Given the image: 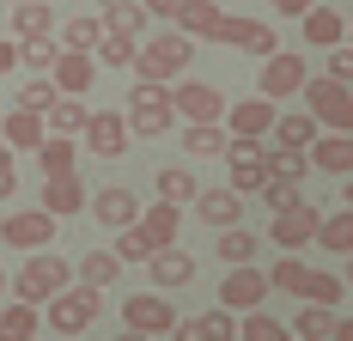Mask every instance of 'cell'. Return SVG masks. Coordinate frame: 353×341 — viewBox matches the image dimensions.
I'll use <instances>...</instances> for the list:
<instances>
[{"instance_id": "cell-53", "label": "cell", "mask_w": 353, "mask_h": 341, "mask_svg": "<svg viewBox=\"0 0 353 341\" xmlns=\"http://www.w3.org/2000/svg\"><path fill=\"white\" fill-rule=\"evenodd\" d=\"M146 12H165V19H176V6H183V0H141Z\"/></svg>"}, {"instance_id": "cell-27", "label": "cell", "mask_w": 353, "mask_h": 341, "mask_svg": "<svg viewBox=\"0 0 353 341\" xmlns=\"http://www.w3.org/2000/svg\"><path fill=\"white\" fill-rule=\"evenodd\" d=\"M311 165L329 170V177H353V135H317Z\"/></svg>"}, {"instance_id": "cell-15", "label": "cell", "mask_w": 353, "mask_h": 341, "mask_svg": "<svg viewBox=\"0 0 353 341\" xmlns=\"http://www.w3.org/2000/svg\"><path fill=\"white\" fill-rule=\"evenodd\" d=\"M85 146H92L98 159H122V153H128V116H122V110H92V116H85Z\"/></svg>"}, {"instance_id": "cell-18", "label": "cell", "mask_w": 353, "mask_h": 341, "mask_svg": "<svg viewBox=\"0 0 353 341\" xmlns=\"http://www.w3.org/2000/svg\"><path fill=\"white\" fill-rule=\"evenodd\" d=\"M146 274H152V293H176V286L195 280V256H189L183 244H171V250H159V256L146 262Z\"/></svg>"}, {"instance_id": "cell-31", "label": "cell", "mask_w": 353, "mask_h": 341, "mask_svg": "<svg viewBox=\"0 0 353 341\" xmlns=\"http://www.w3.org/2000/svg\"><path fill=\"white\" fill-rule=\"evenodd\" d=\"M256 256H262V238L256 232H244V226L219 232V262L225 269H256Z\"/></svg>"}, {"instance_id": "cell-61", "label": "cell", "mask_w": 353, "mask_h": 341, "mask_svg": "<svg viewBox=\"0 0 353 341\" xmlns=\"http://www.w3.org/2000/svg\"><path fill=\"white\" fill-rule=\"evenodd\" d=\"M213 6H219V0H213Z\"/></svg>"}, {"instance_id": "cell-12", "label": "cell", "mask_w": 353, "mask_h": 341, "mask_svg": "<svg viewBox=\"0 0 353 341\" xmlns=\"http://www.w3.org/2000/svg\"><path fill=\"white\" fill-rule=\"evenodd\" d=\"M262 299H268V274L262 269H225V280H219V311L250 317V311H262Z\"/></svg>"}, {"instance_id": "cell-13", "label": "cell", "mask_w": 353, "mask_h": 341, "mask_svg": "<svg viewBox=\"0 0 353 341\" xmlns=\"http://www.w3.org/2000/svg\"><path fill=\"white\" fill-rule=\"evenodd\" d=\"M281 122V110L268 98H244V104H225V135L232 140H268Z\"/></svg>"}, {"instance_id": "cell-40", "label": "cell", "mask_w": 353, "mask_h": 341, "mask_svg": "<svg viewBox=\"0 0 353 341\" xmlns=\"http://www.w3.org/2000/svg\"><path fill=\"white\" fill-rule=\"evenodd\" d=\"M37 165H43V177H73L79 146H73V140H43V146H37Z\"/></svg>"}, {"instance_id": "cell-60", "label": "cell", "mask_w": 353, "mask_h": 341, "mask_svg": "<svg viewBox=\"0 0 353 341\" xmlns=\"http://www.w3.org/2000/svg\"><path fill=\"white\" fill-rule=\"evenodd\" d=\"M0 293H6V274H0Z\"/></svg>"}, {"instance_id": "cell-46", "label": "cell", "mask_w": 353, "mask_h": 341, "mask_svg": "<svg viewBox=\"0 0 353 341\" xmlns=\"http://www.w3.org/2000/svg\"><path fill=\"white\" fill-rule=\"evenodd\" d=\"M110 250H116V262H122V269H128V262H152V256H159V250H152V244L141 238V226L116 232V244H110Z\"/></svg>"}, {"instance_id": "cell-17", "label": "cell", "mask_w": 353, "mask_h": 341, "mask_svg": "<svg viewBox=\"0 0 353 341\" xmlns=\"http://www.w3.org/2000/svg\"><path fill=\"white\" fill-rule=\"evenodd\" d=\"M49 79H55V92H61V98H85V92H92V79H98V61H92V55H79V49H61V55H55V68H49Z\"/></svg>"}, {"instance_id": "cell-59", "label": "cell", "mask_w": 353, "mask_h": 341, "mask_svg": "<svg viewBox=\"0 0 353 341\" xmlns=\"http://www.w3.org/2000/svg\"><path fill=\"white\" fill-rule=\"evenodd\" d=\"M12 6H31V0H12Z\"/></svg>"}, {"instance_id": "cell-20", "label": "cell", "mask_w": 353, "mask_h": 341, "mask_svg": "<svg viewBox=\"0 0 353 341\" xmlns=\"http://www.w3.org/2000/svg\"><path fill=\"white\" fill-rule=\"evenodd\" d=\"M195 213L208 220L213 232H232V226H238V213H244V195H238V189H225V183H213V189L195 195Z\"/></svg>"}, {"instance_id": "cell-48", "label": "cell", "mask_w": 353, "mask_h": 341, "mask_svg": "<svg viewBox=\"0 0 353 341\" xmlns=\"http://www.w3.org/2000/svg\"><path fill=\"white\" fill-rule=\"evenodd\" d=\"M262 202H268V213H286V207H299V202H305V189H286V183H268V189H262Z\"/></svg>"}, {"instance_id": "cell-4", "label": "cell", "mask_w": 353, "mask_h": 341, "mask_svg": "<svg viewBox=\"0 0 353 341\" xmlns=\"http://www.w3.org/2000/svg\"><path fill=\"white\" fill-rule=\"evenodd\" d=\"M122 116H128V135H141V140H159V135L176 128V110H171V92L165 86H134Z\"/></svg>"}, {"instance_id": "cell-21", "label": "cell", "mask_w": 353, "mask_h": 341, "mask_svg": "<svg viewBox=\"0 0 353 341\" xmlns=\"http://www.w3.org/2000/svg\"><path fill=\"white\" fill-rule=\"evenodd\" d=\"M299 25H305V43H311V49H341V43H347V19H341L335 6H323V0L299 19Z\"/></svg>"}, {"instance_id": "cell-51", "label": "cell", "mask_w": 353, "mask_h": 341, "mask_svg": "<svg viewBox=\"0 0 353 341\" xmlns=\"http://www.w3.org/2000/svg\"><path fill=\"white\" fill-rule=\"evenodd\" d=\"M19 195V165H0V202Z\"/></svg>"}, {"instance_id": "cell-25", "label": "cell", "mask_w": 353, "mask_h": 341, "mask_svg": "<svg viewBox=\"0 0 353 341\" xmlns=\"http://www.w3.org/2000/svg\"><path fill=\"white\" fill-rule=\"evenodd\" d=\"M176 213H183V207L152 202V207H141V220H134V226H141V238L152 244V250H171V244H176Z\"/></svg>"}, {"instance_id": "cell-16", "label": "cell", "mask_w": 353, "mask_h": 341, "mask_svg": "<svg viewBox=\"0 0 353 341\" xmlns=\"http://www.w3.org/2000/svg\"><path fill=\"white\" fill-rule=\"evenodd\" d=\"M92 213H98V226H110V232H128V226L141 220V195L122 189V183H110V189L92 195Z\"/></svg>"}, {"instance_id": "cell-19", "label": "cell", "mask_w": 353, "mask_h": 341, "mask_svg": "<svg viewBox=\"0 0 353 341\" xmlns=\"http://www.w3.org/2000/svg\"><path fill=\"white\" fill-rule=\"evenodd\" d=\"M176 341H238V317L232 311H201V317H176Z\"/></svg>"}, {"instance_id": "cell-42", "label": "cell", "mask_w": 353, "mask_h": 341, "mask_svg": "<svg viewBox=\"0 0 353 341\" xmlns=\"http://www.w3.org/2000/svg\"><path fill=\"white\" fill-rule=\"evenodd\" d=\"M104 43V19H68L61 25V49H79V55H92Z\"/></svg>"}, {"instance_id": "cell-24", "label": "cell", "mask_w": 353, "mask_h": 341, "mask_svg": "<svg viewBox=\"0 0 353 341\" xmlns=\"http://www.w3.org/2000/svg\"><path fill=\"white\" fill-rule=\"evenodd\" d=\"M85 116H92V110H85L79 98H55L49 110H43V128H49V140H79L85 135Z\"/></svg>"}, {"instance_id": "cell-58", "label": "cell", "mask_w": 353, "mask_h": 341, "mask_svg": "<svg viewBox=\"0 0 353 341\" xmlns=\"http://www.w3.org/2000/svg\"><path fill=\"white\" fill-rule=\"evenodd\" d=\"M347 286H353V256H347Z\"/></svg>"}, {"instance_id": "cell-39", "label": "cell", "mask_w": 353, "mask_h": 341, "mask_svg": "<svg viewBox=\"0 0 353 341\" xmlns=\"http://www.w3.org/2000/svg\"><path fill=\"white\" fill-rule=\"evenodd\" d=\"M37 323H43L37 305H19V299L0 305V341H37Z\"/></svg>"}, {"instance_id": "cell-3", "label": "cell", "mask_w": 353, "mask_h": 341, "mask_svg": "<svg viewBox=\"0 0 353 341\" xmlns=\"http://www.w3.org/2000/svg\"><path fill=\"white\" fill-rule=\"evenodd\" d=\"M299 98H305V116L317 122L323 135H353V92L347 86H335V79L323 73V79H311Z\"/></svg>"}, {"instance_id": "cell-22", "label": "cell", "mask_w": 353, "mask_h": 341, "mask_svg": "<svg viewBox=\"0 0 353 341\" xmlns=\"http://www.w3.org/2000/svg\"><path fill=\"white\" fill-rule=\"evenodd\" d=\"M85 202H92V195H85V183H79V170H73V177H43V213L68 220V213H79Z\"/></svg>"}, {"instance_id": "cell-6", "label": "cell", "mask_w": 353, "mask_h": 341, "mask_svg": "<svg viewBox=\"0 0 353 341\" xmlns=\"http://www.w3.org/2000/svg\"><path fill=\"white\" fill-rule=\"evenodd\" d=\"M213 43L244 49V55H262V61H268V55H281V37H274V25H268V19H244V12H225Z\"/></svg>"}, {"instance_id": "cell-50", "label": "cell", "mask_w": 353, "mask_h": 341, "mask_svg": "<svg viewBox=\"0 0 353 341\" xmlns=\"http://www.w3.org/2000/svg\"><path fill=\"white\" fill-rule=\"evenodd\" d=\"M311 6H317V0H274V12H286V19H305Z\"/></svg>"}, {"instance_id": "cell-26", "label": "cell", "mask_w": 353, "mask_h": 341, "mask_svg": "<svg viewBox=\"0 0 353 341\" xmlns=\"http://www.w3.org/2000/svg\"><path fill=\"white\" fill-rule=\"evenodd\" d=\"M0 140H6V153H25V146H43L49 140V128H43V116H31V110H12L6 122H0Z\"/></svg>"}, {"instance_id": "cell-49", "label": "cell", "mask_w": 353, "mask_h": 341, "mask_svg": "<svg viewBox=\"0 0 353 341\" xmlns=\"http://www.w3.org/2000/svg\"><path fill=\"white\" fill-rule=\"evenodd\" d=\"M329 79L353 92V49H347V43H341V49H329Z\"/></svg>"}, {"instance_id": "cell-1", "label": "cell", "mask_w": 353, "mask_h": 341, "mask_svg": "<svg viewBox=\"0 0 353 341\" xmlns=\"http://www.w3.org/2000/svg\"><path fill=\"white\" fill-rule=\"evenodd\" d=\"M189 61H195V43L183 31H165L134 49V86H171V79H183Z\"/></svg>"}, {"instance_id": "cell-45", "label": "cell", "mask_w": 353, "mask_h": 341, "mask_svg": "<svg viewBox=\"0 0 353 341\" xmlns=\"http://www.w3.org/2000/svg\"><path fill=\"white\" fill-rule=\"evenodd\" d=\"M55 55H61V49H55L49 37H37V43H19V68H31L37 79H49V68H55Z\"/></svg>"}, {"instance_id": "cell-30", "label": "cell", "mask_w": 353, "mask_h": 341, "mask_svg": "<svg viewBox=\"0 0 353 341\" xmlns=\"http://www.w3.org/2000/svg\"><path fill=\"white\" fill-rule=\"evenodd\" d=\"M152 189H159V202H171V207H183V202L201 195V183H195V170H189V165H165L159 177H152Z\"/></svg>"}, {"instance_id": "cell-7", "label": "cell", "mask_w": 353, "mask_h": 341, "mask_svg": "<svg viewBox=\"0 0 353 341\" xmlns=\"http://www.w3.org/2000/svg\"><path fill=\"white\" fill-rule=\"evenodd\" d=\"M225 189H238V195L268 189V146L262 140H232L225 146Z\"/></svg>"}, {"instance_id": "cell-28", "label": "cell", "mask_w": 353, "mask_h": 341, "mask_svg": "<svg viewBox=\"0 0 353 341\" xmlns=\"http://www.w3.org/2000/svg\"><path fill=\"white\" fill-rule=\"evenodd\" d=\"M55 31V6L31 0V6H12V43H37V37Z\"/></svg>"}, {"instance_id": "cell-36", "label": "cell", "mask_w": 353, "mask_h": 341, "mask_svg": "<svg viewBox=\"0 0 353 341\" xmlns=\"http://www.w3.org/2000/svg\"><path fill=\"white\" fill-rule=\"evenodd\" d=\"M183 146H189L195 159H208V153H225L232 135H225V122H183Z\"/></svg>"}, {"instance_id": "cell-44", "label": "cell", "mask_w": 353, "mask_h": 341, "mask_svg": "<svg viewBox=\"0 0 353 341\" xmlns=\"http://www.w3.org/2000/svg\"><path fill=\"white\" fill-rule=\"evenodd\" d=\"M134 37H116V31H104V43L92 49V61H104V68H134Z\"/></svg>"}, {"instance_id": "cell-14", "label": "cell", "mask_w": 353, "mask_h": 341, "mask_svg": "<svg viewBox=\"0 0 353 341\" xmlns=\"http://www.w3.org/2000/svg\"><path fill=\"white\" fill-rule=\"evenodd\" d=\"M171 110L183 116V122H225V98L213 92L208 79H176Z\"/></svg>"}, {"instance_id": "cell-34", "label": "cell", "mask_w": 353, "mask_h": 341, "mask_svg": "<svg viewBox=\"0 0 353 341\" xmlns=\"http://www.w3.org/2000/svg\"><path fill=\"white\" fill-rule=\"evenodd\" d=\"M317 244L329 250V256H353V207H341V213H323Z\"/></svg>"}, {"instance_id": "cell-23", "label": "cell", "mask_w": 353, "mask_h": 341, "mask_svg": "<svg viewBox=\"0 0 353 341\" xmlns=\"http://www.w3.org/2000/svg\"><path fill=\"white\" fill-rule=\"evenodd\" d=\"M219 19H225V12H219L213 0H183V6H176V25H171V31H183L189 43H201V37H219Z\"/></svg>"}, {"instance_id": "cell-10", "label": "cell", "mask_w": 353, "mask_h": 341, "mask_svg": "<svg viewBox=\"0 0 353 341\" xmlns=\"http://www.w3.org/2000/svg\"><path fill=\"white\" fill-rule=\"evenodd\" d=\"M122 329H134V335H171L176 329V311L165 293H128V305H122Z\"/></svg>"}, {"instance_id": "cell-56", "label": "cell", "mask_w": 353, "mask_h": 341, "mask_svg": "<svg viewBox=\"0 0 353 341\" xmlns=\"http://www.w3.org/2000/svg\"><path fill=\"white\" fill-rule=\"evenodd\" d=\"M0 165H12V153H6V140H0Z\"/></svg>"}, {"instance_id": "cell-29", "label": "cell", "mask_w": 353, "mask_h": 341, "mask_svg": "<svg viewBox=\"0 0 353 341\" xmlns=\"http://www.w3.org/2000/svg\"><path fill=\"white\" fill-rule=\"evenodd\" d=\"M122 280V262H116V250H85L79 256V286H92V293H110Z\"/></svg>"}, {"instance_id": "cell-11", "label": "cell", "mask_w": 353, "mask_h": 341, "mask_svg": "<svg viewBox=\"0 0 353 341\" xmlns=\"http://www.w3.org/2000/svg\"><path fill=\"white\" fill-rule=\"evenodd\" d=\"M317 226H323L317 202H299V207H286V213H274L268 244H281V256H299L305 244H317Z\"/></svg>"}, {"instance_id": "cell-33", "label": "cell", "mask_w": 353, "mask_h": 341, "mask_svg": "<svg viewBox=\"0 0 353 341\" xmlns=\"http://www.w3.org/2000/svg\"><path fill=\"white\" fill-rule=\"evenodd\" d=\"M104 31H116V37H141L146 31V6L141 0H104Z\"/></svg>"}, {"instance_id": "cell-43", "label": "cell", "mask_w": 353, "mask_h": 341, "mask_svg": "<svg viewBox=\"0 0 353 341\" xmlns=\"http://www.w3.org/2000/svg\"><path fill=\"white\" fill-rule=\"evenodd\" d=\"M335 323H341L335 311L305 305V311H299V323H292V335H299V341H329V335H335Z\"/></svg>"}, {"instance_id": "cell-38", "label": "cell", "mask_w": 353, "mask_h": 341, "mask_svg": "<svg viewBox=\"0 0 353 341\" xmlns=\"http://www.w3.org/2000/svg\"><path fill=\"white\" fill-rule=\"evenodd\" d=\"M262 274H268V293H292V299H299L311 262H305V256H274V269H262Z\"/></svg>"}, {"instance_id": "cell-9", "label": "cell", "mask_w": 353, "mask_h": 341, "mask_svg": "<svg viewBox=\"0 0 353 341\" xmlns=\"http://www.w3.org/2000/svg\"><path fill=\"white\" fill-rule=\"evenodd\" d=\"M0 244L25 250V256L49 250V244H55V213H43V207H25V213H6V220H0Z\"/></svg>"}, {"instance_id": "cell-5", "label": "cell", "mask_w": 353, "mask_h": 341, "mask_svg": "<svg viewBox=\"0 0 353 341\" xmlns=\"http://www.w3.org/2000/svg\"><path fill=\"white\" fill-rule=\"evenodd\" d=\"M305 86H311V68H305V55H299V49L268 55V61H262V73H256V98H268V104L299 98Z\"/></svg>"}, {"instance_id": "cell-8", "label": "cell", "mask_w": 353, "mask_h": 341, "mask_svg": "<svg viewBox=\"0 0 353 341\" xmlns=\"http://www.w3.org/2000/svg\"><path fill=\"white\" fill-rule=\"evenodd\" d=\"M98 311H104V299L92 286H68L61 299H49V329L55 335H85L98 323Z\"/></svg>"}, {"instance_id": "cell-41", "label": "cell", "mask_w": 353, "mask_h": 341, "mask_svg": "<svg viewBox=\"0 0 353 341\" xmlns=\"http://www.w3.org/2000/svg\"><path fill=\"white\" fill-rule=\"evenodd\" d=\"M238 341H292V329L268 311H250V317H238Z\"/></svg>"}, {"instance_id": "cell-47", "label": "cell", "mask_w": 353, "mask_h": 341, "mask_svg": "<svg viewBox=\"0 0 353 341\" xmlns=\"http://www.w3.org/2000/svg\"><path fill=\"white\" fill-rule=\"evenodd\" d=\"M55 98H61V92H55V79H25V92H19V110L43 116V110H49Z\"/></svg>"}, {"instance_id": "cell-2", "label": "cell", "mask_w": 353, "mask_h": 341, "mask_svg": "<svg viewBox=\"0 0 353 341\" xmlns=\"http://www.w3.org/2000/svg\"><path fill=\"white\" fill-rule=\"evenodd\" d=\"M68 286H73V262H68V256H55V250H37V256H25V269L12 274L19 305H49V299H61Z\"/></svg>"}, {"instance_id": "cell-37", "label": "cell", "mask_w": 353, "mask_h": 341, "mask_svg": "<svg viewBox=\"0 0 353 341\" xmlns=\"http://www.w3.org/2000/svg\"><path fill=\"white\" fill-rule=\"evenodd\" d=\"M305 170H311V153H286V146H268V183H286V189H299V183H305Z\"/></svg>"}, {"instance_id": "cell-32", "label": "cell", "mask_w": 353, "mask_h": 341, "mask_svg": "<svg viewBox=\"0 0 353 341\" xmlns=\"http://www.w3.org/2000/svg\"><path fill=\"white\" fill-rule=\"evenodd\" d=\"M274 146H286V153H311V146H317V122H311L305 110L281 116V122H274Z\"/></svg>"}, {"instance_id": "cell-35", "label": "cell", "mask_w": 353, "mask_h": 341, "mask_svg": "<svg viewBox=\"0 0 353 341\" xmlns=\"http://www.w3.org/2000/svg\"><path fill=\"white\" fill-rule=\"evenodd\" d=\"M305 305H323V311H335L341 299H347V280L341 274H323V269H311L305 274V293H299Z\"/></svg>"}, {"instance_id": "cell-52", "label": "cell", "mask_w": 353, "mask_h": 341, "mask_svg": "<svg viewBox=\"0 0 353 341\" xmlns=\"http://www.w3.org/2000/svg\"><path fill=\"white\" fill-rule=\"evenodd\" d=\"M19 68V43H0V73H12Z\"/></svg>"}, {"instance_id": "cell-55", "label": "cell", "mask_w": 353, "mask_h": 341, "mask_svg": "<svg viewBox=\"0 0 353 341\" xmlns=\"http://www.w3.org/2000/svg\"><path fill=\"white\" fill-rule=\"evenodd\" d=\"M116 341H146V335H134V329H122V335H116Z\"/></svg>"}, {"instance_id": "cell-57", "label": "cell", "mask_w": 353, "mask_h": 341, "mask_svg": "<svg viewBox=\"0 0 353 341\" xmlns=\"http://www.w3.org/2000/svg\"><path fill=\"white\" fill-rule=\"evenodd\" d=\"M341 195H347V207H353V177H347V189H341Z\"/></svg>"}, {"instance_id": "cell-54", "label": "cell", "mask_w": 353, "mask_h": 341, "mask_svg": "<svg viewBox=\"0 0 353 341\" xmlns=\"http://www.w3.org/2000/svg\"><path fill=\"white\" fill-rule=\"evenodd\" d=\"M329 341H353V317H341V323H335V335Z\"/></svg>"}]
</instances>
